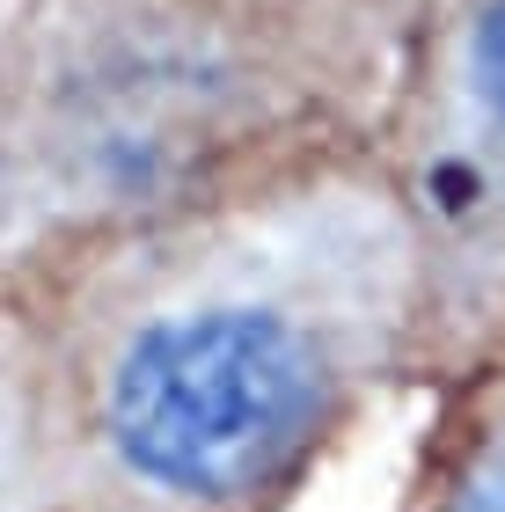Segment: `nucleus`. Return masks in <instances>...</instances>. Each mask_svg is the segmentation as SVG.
<instances>
[{
  "instance_id": "nucleus-2",
  "label": "nucleus",
  "mask_w": 505,
  "mask_h": 512,
  "mask_svg": "<svg viewBox=\"0 0 505 512\" xmlns=\"http://www.w3.org/2000/svg\"><path fill=\"white\" fill-rule=\"evenodd\" d=\"M410 37L388 0H0V286L381 147Z\"/></svg>"
},
{
  "instance_id": "nucleus-5",
  "label": "nucleus",
  "mask_w": 505,
  "mask_h": 512,
  "mask_svg": "<svg viewBox=\"0 0 505 512\" xmlns=\"http://www.w3.org/2000/svg\"><path fill=\"white\" fill-rule=\"evenodd\" d=\"M396 512H505V359H484L425 395Z\"/></svg>"
},
{
  "instance_id": "nucleus-3",
  "label": "nucleus",
  "mask_w": 505,
  "mask_h": 512,
  "mask_svg": "<svg viewBox=\"0 0 505 512\" xmlns=\"http://www.w3.org/2000/svg\"><path fill=\"white\" fill-rule=\"evenodd\" d=\"M381 161L425 249L418 395L505 359V0H447L410 37Z\"/></svg>"
},
{
  "instance_id": "nucleus-6",
  "label": "nucleus",
  "mask_w": 505,
  "mask_h": 512,
  "mask_svg": "<svg viewBox=\"0 0 505 512\" xmlns=\"http://www.w3.org/2000/svg\"><path fill=\"white\" fill-rule=\"evenodd\" d=\"M388 8H396V15H410V22H425V15H440L447 0H388Z\"/></svg>"
},
{
  "instance_id": "nucleus-4",
  "label": "nucleus",
  "mask_w": 505,
  "mask_h": 512,
  "mask_svg": "<svg viewBox=\"0 0 505 512\" xmlns=\"http://www.w3.org/2000/svg\"><path fill=\"white\" fill-rule=\"evenodd\" d=\"M0 512H110L30 286H0Z\"/></svg>"
},
{
  "instance_id": "nucleus-1",
  "label": "nucleus",
  "mask_w": 505,
  "mask_h": 512,
  "mask_svg": "<svg viewBox=\"0 0 505 512\" xmlns=\"http://www.w3.org/2000/svg\"><path fill=\"white\" fill-rule=\"evenodd\" d=\"M30 293L110 512H293L418 395L425 249L381 147L125 227Z\"/></svg>"
}]
</instances>
